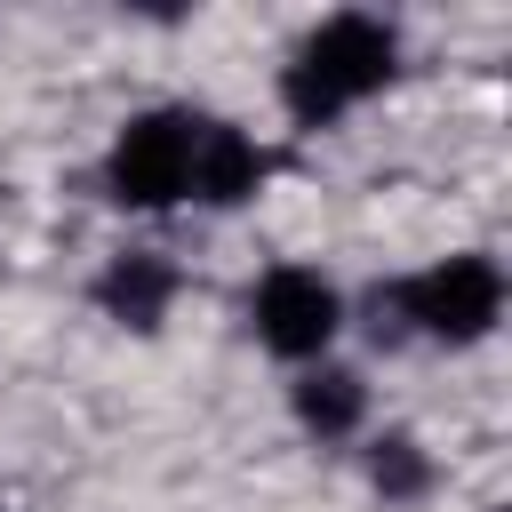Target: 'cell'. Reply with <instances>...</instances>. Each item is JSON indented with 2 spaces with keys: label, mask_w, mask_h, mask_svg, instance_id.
I'll list each match as a JSON object with an SVG mask.
<instances>
[{
  "label": "cell",
  "mask_w": 512,
  "mask_h": 512,
  "mask_svg": "<svg viewBox=\"0 0 512 512\" xmlns=\"http://www.w3.org/2000/svg\"><path fill=\"white\" fill-rule=\"evenodd\" d=\"M504 312V272L488 256H448L416 280H400V328H424L440 344H480Z\"/></svg>",
  "instance_id": "3957f363"
},
{
  "label": "cell",
  "mask_w": 512,
  "mask_h": 512,
  "mask_svg": "<svg viewBox=\"0 0 512 512\" xmlns=\"http://www.w3.org/2000/svg\"><path fill=\"white\" fill-rule=\"evenodd\" d=\"M192 136L200 120L160 104V112H136L120 136H112V160H104V184L120 208H176L192 192Z\"/></svg>",
  "instance_id": "7a4b0ae2"
},
{
  "label": "cell",
  "mask_w": 512,
  "mask_h": 512,
  "mask_svg": "<svg viewBox=\"0 0 512 512\" xmlns=\"http://www.w3.org/2000/svg\"><path fill=\"white\" fill-rule=\"evenodd\" d=\"M256 184H264L256 136H240L232 120H200V136H192V192H200L208 208H240Z\"/></svg>",
  "instance_id": "5b68a950"
},
{
  "label": "cell",
  "mask_w": 512,
  "mask_h": 512,
  "mask_svg": "<svg viewBox=\"0 0 512 512\" xmlns=\"http://www.w3.org/2000/svg\"><path fill=\"white\" fill-rule=\"evenodd\" d=\"M360 408H368V392H360L352 368H312V376L296 384V424L320 432V440H344V432L360 424Z\"/></svg>",
  "instance_id": "52a82bcc"
},
{
  "label": "cell",
  "mask_w": 512,
  "mask_h": 512,
  "mask_svg": "<svg viewBox=\"0 0 512 512\" xmlns=\"http://www.w3.org/2000/svg\"><path fill=\"white\" fill-rule=\"evenodd\" d=\"M96 296H104L112 320H128V328H160V312H168V296H176V272H168L160 256H120V264L96 280Z\"/></svg>",
  "instance_id": "8992f818"
},
{
  "label": "cell",
  "mask_w": 512,
  "mask_h": 512,
  "mask_svg": "<svg viewBox=\"0 0 512 512\" xmlns=\"http://www.w3.org/2000/svg\"><path fill=\"white\" fill-rule=\"evenodd\" d=\"M248 312H256L264 352H280V360H320L328 336L344 328V296H336L312 264H280V272H264Z\"/></svg>",
  "instance_id": "277c9868"
},
{
  "label": "cell",
  "mask_w": 512,
  "mask_h": 512,
  "mask_svg": "<svg viewBox=\"0 0 512 512\" xmlns=\"http://www.w3.org/2000/svg\"><path fill=\"white\" fill-rule=\"evenodd\" d=\"M368 480H376L384 496H424L432 464H424V448H416L408 432H384V440H376V456H368Z\"/></svg>",
  "instance_id": "ba28073f"
},
{
  "label": "cell",
  "mask_w": 512,
  "mask_h": 512,
  "mask_svg": "<svg viewBox=\"0 0 512 512\" xmlns=\"http://www.w3.org/2000/svg\"><path fill=\"white\" fill-rule=\"evenodd\" d=\"M392 72H400L392 24H376V16H328V24L296 48V64L280 72V104H288L304 128H328L344 104L376 96Z\"/></svg>",
  "instance_id": "6da1fadb"
}]
</instances>
